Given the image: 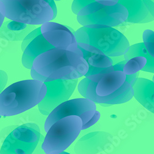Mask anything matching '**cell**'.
<instances>
[{
    "mask_svg": "<svg viewBox=\"0 0 154 154\" xmlns=\"http://www.w3.org/2000/svg\"><path fill=\"white\" fill-rule=\"evenodd\" d=\"M88 69L83 53L54 48L34 60L30 75L33 80L44 83L57 80H73L85 76Z\"/></svg>",
    "mask_w": 154,
    "mask_h": 154,
    "instance_id": "1",
    "label": "cell"
},
{
    "mask_svg": "<svg viewBox=\"0 0 154 154\" xmlns=\"http://www.w3.org/2000/svg\"><path fill=\"white\" fill-rule=\"evenodd\" d=\"M126 79L122 71L91 75L80 82L78 90L84 98L101 106L123 104L134 96L133 88Z\"/></svg>",
    "mask_w": 154,
    "mask_h": 154,
    "instance_id": "2",
    "label": "cell"
},
{
    "mask_svg": "<svg viewBox=\"0 0 154 154\" xmlns=\"http://www.w3.org/2000/svg\"><path fill=\"white\" fill-rule=\"evenodd\" d=\"M79 48L110 57L124 56L130 45L126 36L108 26L83 27L75 32Z\"/></svg>",
    "mask_w": 154,
    "mask_h": 154,
    "instance_id": "3",
    "label": "cell"
},
{
    "mask_svg": "<svg viewBox=\"0 0 154 154\" xmlns=\"http://www.w3.org/2000/svg\"><path fill=\"white\" fill-rule=\"evenodd\" d=\"M47 88L44 82L27 80L16 82L0 93V115H19L39 104L44 99Z\"/></svg>",
    "mask_w": 154,
    "mask_h": 154,
    "instance_id": "4",
    "label": "cell"
},
{
    "mask_svg": "<svg viewBox=\"0 0 154 154\" xmlns=\"http://www.w3.org/2000/svg\"><path fill=\"white\" fill-rule=\"evenodd\" d=\"M5 17L28 25H41L55 19L54 11L45 0H0Z\"/></svg>",
    "mask_w": 154,
    "mask_h": 154,
    "instance_id": "5",
    "label": "cell"
},
{
    "mask_svg": "<svg viewBox=\"0 0 154 154\" xmlns=\"http://www.w3.org/2000/svg\"><path fill=\"white\" fill-rule=\"evenodd\" d=\"M83 128L80 117L75 115L64 117L49 128L42 148L46 154H59L67 149L80 134Z\"/></svg>",
    "mask_w": 154,
    "mask_h": 154,
    "instance_id": "6",
    "label": "cell"
},
{
    "mask_svg": "<svg viewBox=\"0 0 154 154\" xmlns=\"http://www.w3.org/2000/svg\"><path fill=\"white\" fill-rule=\"evenodd\" d=\"M72 115L81 118L83 122L82 130L94 125L100 117L93 101L86 98L73 99L61 104L48 115L45 123V131L47 133L57 121Z\"/></svg>",
    "mask_w": 154,
    "mask_h": 154,
    "instance_id": "7",
    "label": "cell"
},
{
    "mask_svg": "<svg viewBox=\"0 0 154 154\" xmlns=\"http://www.w3.org/2000/svg\"><path fill=\"white\" fill-rule=\"evenodd\" d=\"M128 12L123 5L106 6L94 2L83 8L77 15V20L83 27H116L125 22Z\"/></svg>",
    "mask_w": 154,
    "mask_h": 154,
    "instance_id": "8",
    "label": "cell"
},
{
    "mask_svg": "<svg viewBox=\"0 0 154 154\" xmlns=\"http://www.w3.org/2000/svg\"><path fill=\"white\" fill-rule=\"evenodd\" d=\"M40 130L35 123L18 126L5 139L0 154H32L40 139Z\"/></svg>",
    "mask_w": 154,
    "mask_h": 154,
    "instance_id": "9",
    "label": "cell"
},
{
    "mask_svg": "<svg viewBox=\"0 0 154 154\" xmlns=\"http://www.w3.org/2000/svg\"><path fill=\"white\" fill-rule=\"evenodd\" d=\"M78 83L73 80H57L45 82L47 93L44 99L38 105L41 113L49 115L57 106L67 100L72 95Z\"/></svg>",
    "mask_w": 154,
    "mask_h": 154,
    "instance_id": "10",
    "label": "cell"
},
{
    "mask_svg": "<svg viewBox=\"0 0 154 154\" xmlns=\"http://www.w3.org/2000/svg\"><path fill=\"white\" fill-rule=\"evenodd\" d=\"M75 32L67 26L51 22L43 23L41 27L42 35L55 48L83 54L78 47Z\"/></svg>",
    "mask_w": 154,
    "mask_h": 154,
    "instance_id": "11",
    "label": "cell"
},
{
    "mask_svg": "<svg viewBox=\"0 0 154 154\" xmlns=\"http://www.w3.org/2000/svg\"><path fill=\"white\" fill-rule=\"evenodd\" d=\"M54 48L42 35L41 27L35 29L25 38L22 44L23 67L31 70L34 60L38 56Z\"/></svg>",
    "mask_w": 154,
    "mask_h": 154,
    "instance_id": "12",
    "label": "cell"
},
{
    "mask_svg": "<svg viewBox=\"0 0 154 154\" xmlns=\"http://www.w3.org/2000/svg\"><path fill=\"white\" fill-rule=\"evenodd\" d=\"M119 3L128 12L127 22L146 23L154 20V3L151 0H119Z\"/></svg>",
    "mask_w": 154,
    "mask_h": 154,
    "instance_id": "13",
    "label": "cell"
},
{
    "mask_svg": "<svg viewBox=\"0 0 154 154\" xmlns=\"http://www.w3.org/2000/svg\"><path fill=\"white\" fill-rule=\"evenodd\" d=\"M113 137L104 131L88 133L79 140L75 144L74 152L76 154H97L105 150L112 143Z\"/></svg>",
    "mask_w": 154,
    "mask_h": 154,
    "instance_id": "14",
    "label": "cell"
},
{
    "mask_svg": "<svg viewBox=\"0 0 154 154\" xmlns=\"http://www.w3.org/2000/svg\"><path fill=\"white\" fill-rule=\"evenodd\" d=\"M83 53V57L87 62L89 69L86 77L97 74H105L113 72V60L111 57L99 54L91 53L80 48Z\"/></svg>",
    "mask_w": 154,
    "mask_h": 154,
    "instance_id": "15",
    "label": "cell"
},
{
    "mask_svg": "<svg viewBox=\"0 0 154 154\" xmlns=\"http://www.w3.org/2000/svg\"><path fill=\"white\" fill-rule=\"evenodd\" d=\"M133 88L136 99L147 110L154 113V82L138 78Z\"/></svg>",
    "mask_w": 154,
    "mask_h": 154,
    "instance_id": "16",
    "label": "cell"
},
{
    "mask_svg": "<svg viewBox=\"0 0 154 154\" xmlns=\"http://www.w3.org/2000/svg\"><path fill=\"white\" fill-rule=\"evenodd\" d=\"M34 29L32 25L25 24L13 20H9L3 23L0 29V38L10 42L23 40Z\"/></svg>",
    "mask_w": 154,
    "mask_h": 154,
    "instance_id": "17",
    "label": "cell"
},
{
    "mask_svg": "<svg viewBox=\"0 0 154 154\" xmlns=\"http://www.w3.org/2000/svg\"><path fill=\"white\" fill-rule=\"evenodd\" d=\"M137 56H143L147 59L146 65L142 71L154 73V58L150 55L144 43H137L130 46L128 52L123 56L125 60L126 61Z\"/></svg>",
    "mask_w": 154,
    "mask_h": 154,
    "instance_id": "18",
    "label": "cell"
},
{
    "mask_svg": "<svg viewBox=\"0 0 154 154\" xmlns=\"http://www.w3.org/2000/svg\"><path fill=\"white\" fill-rule=\"evenodd\" d=\"M147 63V59L143 56H137L128 60L123 68L126 75H133L142 70Z\"/></svg>",
    "mask_w": 154,
    "mask_h": 154,
    "instance_id": "19",
    "label": "cell"
},
{
    "mask_svg": "<svg viewBox=\"0 0 154 154\" xmlns=\"http://www.w3.org/2000/svg\"><path fill=\"white\" fill-rule=\"evenodd\" d=\"M143 37L146 49L154 58V32L151 30H146L143 32Z\"/></svg>",
    "mask_w": 154,
    "mask_h": 154,
    "instance_id": "20",
    "label": "cell"
},
{
    "mask_svg": "<svg viewBox=\"0 0 154 154\" xmlns=\"http://www.w3.org/2000/svg\"><path fill=\"white\" fill-rule=\"evenodd\" d=\"M94 2H95L94 0H74L72 5V10L74 14L78 15L83 8Z\"/></svg>",
    "mask_w": 154,
    "mask_h": 154,
    "instance_id": "21",
    "label": "cell"
},
{
    "mask_svg": "<svg viewBox=\"0 0 154 154\" xmlns=\"http://www.w3.org/2000/svg\"><path fill=\"white\" fill-rule=\"evenodd\" d=\"M8 82L7 73L3 70H0V93L3 90Z\"/></svg>",
    "mask_w": 154,
    "mask_h": 154,
    "instance_id": "22",
    "label": "cell"
},
{
    "mask_svg": "<svg viewBox=\"0 0 154 154\" xmlns=\"http://www.w3.org/2000/svg\"><path fill=\"white\" fill-rule=\"evenodd\" d=\"M138 75H139L138 73H136L133 75H127L126 81L128 83H129L133 87L137 80L138 79Z\"/></svg>",
    "mask_w": 154,
    "mask_h": 154,
    "instance_id": "23",
    "label": "cell"
},
{
    "mask_svg": "<svg viewBox=\"0 0 154 154\" xmlns=\"http://www.w3.org/2000/svg\"><path fill=\"white\" fill-rule=\"evenodd\" d=\"M94 1L106 6H115L119 3V0H94Z\"/></svg>",
    "mask_w": 154,
    "mask_h": 154,
    "instance_id": "24",
    "label": "cell"
},
{
    "mask_svg": "<svg viewBox=\"0 0 154 154\" xmlns=\"http://www.w3.org/2000/svg\"><path fill=\"white\" fill-rule=\"evenodd\" d=\"M126 60H124L123 61L119 62V63L115 64L114 66H113V70L114 71H123V68L125 66V64L126 63Z\"/></svg>",
    "mask_w": 154,
    "mask_h": 154,
    "instance_id": "25",
    "label": "cell"
},
{
    "mask_svg": "<svg viewBox=\"0 0 154 154\" xmlns=\"http://www.w3.org/2000/svg\"><path fill=\"white\" fill-rule=\"evenodd\" d=\"M45 1L47 2L51 6V7L52 8L54 13V17L56 18V16H57V7L56 5V3L54 2V0H45Z\"/></svg>",
    "mask_w": 154,
    "mask_h": 154,
    "instance_id": "26",
    "label": "cell"
},
{
    "mask_svg": "<svg viewBox=\"0 0 154 154\" xmlns=\"http://www.w3.org/2000/svg\"><path fill=\"white\" fill-rule=\"evenodd\" d=\"M4 20H5V16L1 13V12H0V29H1Z\"/></svg>",
    "mask_w": 154,
    "mask_h": 154,
    "instance_id": "27",
    "label": "cell"
},
{
    "mask_svg": "<svg viewBox=\"0 0 154 154\" xmlns=\"http://www.w3.org/2000/svg\"><path fill=\"white\" fill-rule=\"evenodd\" d=\"M59 154H70V153H69L67 152H62V153H60Z\"/></svg>",
    "mask_w": 154,
    "mask_h": 154,
    "instance_id": "28",
    "label": "cell"
},
{
    "mask_svg": "<svg viewBox=\"0 0 154 154\" xmlns=\"http://www.w3.org/2000/svg\"><path fill=\"white\" fill-rule=\"evenodd\" d=\"M152 80H153L152 82H154V75H153V79H152Z\"/></svg>",
    "mask_w": 154,
    "mask_h": 154,
    "instance_id": "29",
    "label": "cell"
},
{
    "mask_svg": "<svg viewBox=\"0 0 154 154\" xmlns=\"http://www.w3.org/2000/svg\"><path fill=\"white\" fill-rule=\"evenodd\" d=\"M151 1H152V2L153 3H154V0H151Z\"/></svg>",
    "mask_w": 154,
    "mask_h": 154,
    "instance_id": "30",
    "label": "cell"
},
{
    "mask_svg": "<svg viewBox=\"0 0 154 154\" xmlns=\"http://www.w3.org/2000/svg\"><path fill=\"white\" fill-rule=\"evenodd\" d=\"M56 1H60V0H56Z\"/></svg>",
    "mask_w": 154,
    "mask_h": 154,
    "instance_id": "31",
    "label": "cell"
}]
</instances>
